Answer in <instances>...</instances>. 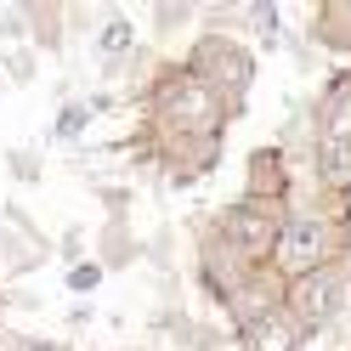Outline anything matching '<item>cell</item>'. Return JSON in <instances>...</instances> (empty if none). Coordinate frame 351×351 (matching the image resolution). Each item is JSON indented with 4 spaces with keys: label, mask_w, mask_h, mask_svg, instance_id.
<instances>
[{
    "label": "cell",
    "mask_w": 351,
    "mask_h": 351,
    "mask_svg": "<svg viewBox=\"0 0 351 351\" xmlns=\"http://www.w3.org/2000/svg\"><path fill=\"white\" fill-rule=\"evenodd\" d=\"M0 300L23 306V312H40V306H46V295H34V289H23V283H12V295H0Z\"/></svg>",
    "instance_id": "cell-25"
},
{
    "label": "cell",
    "mask_w": 351,
    "mask_h": 351,
    "mask_svg": "<svg viewBox=\"0 0 351 351\" xmlns=\"http://www.w3.org/2000/svg\"><path fill=\"white\" fill-rule=\"evenodd\" d=\"M91 102H85V97H62L57 102V114H51V142L57 147H80L85 142V130H91Z\"/></svg>",
    "instance_id": "cell-15"
},
{
    "label": "cell",
    "mask_w": 351,
    "mask_h": 351,
    "mask_svg": "<svg viewBox=\"0 0 351 351\" xmlns=\"http://www.w3.org/2000/svg\"><path fill=\"white\" fill-rule=\"evenodd\" d=\"M136 108H142V125L130 147H136L142 170H159L170 187L187 193L221 165L232 114L182 57H159V69L136 91Z\"/></svg>",
    "instance_id": "cell-1"
},
{
    "label": "cell",
    "mask_w": 351,
    "mask_h": 351,
    "mask_svg": "<svg viewBox=\"0 0 351 351\" xmlns=\"http://www.w3.org/2000/svg\"><path fill=\"white\" fill-rule=\"evenodd\" d=\"M346 255V221H340V199L323 193L312 182L306 199H289V221H283V238H278V255H272V272L283 283H295L306 272L328 267V261Z\"/></svg>",
    "instance_id": "cell-2"
},
{
    "label": "cell",
    "mask_w": 351,
    "mask_h": 351,
    "mask_svg": "<svg viewBox=\"0 0 351 351\" xmlns=\"http://www.w3.org/2000/svg\"><path fill=\"white\" fill-rule=\"evenodd\" d=\"M244 40L255 51H283L289 34H283V12L272 6V0H250L244 6Z\"/></svg>",
    "instance_id": "cell-14"
},
{
    "label": "cell",
    "mask_w": 351,
    "mask_h": 351,
    "mask_svg": "<svg viewBox=\"0 0 351 351\" xmlns=\"http://www.w3.org/2000/svg\"><path fill=\"white\" fill-rule=\"evenodd\" d=\"M97 317H102V312H97L91 300H74V306H69V328H74V335H85V328H91Z\"/></svg>",
    "instance_id": "cell-24"
},
{
    "label": "cell",
    "mask_w": 351,
    "mask_h": 351,
    "mask_svg": "<svg viewBox=\"0 0 351 351\" xmlns=\"http://www.w3.org/2000/svg\"><path fill=\"white\" fill-rule=\"evenodd\" d=\"M34 74H40V51L34 46H0V80L6 85H34Z\"/></svg>",
    "instance_id": "cell-18"
},
{
    "label": "cell",
    "mask_w": 351,
    "mask_h": 351,
    "mask_svg": "<svg viewBox=\"0 0 351 351\" xmlns=\"http://www.w3.org/2000/svg\"><path fill=\"white\" fill-rule=\"evenodd\" d=\"M340 261H346V278H351V227H346V255Z\"/></svg>",
    "instance_id": "cell-29"
},
{
    "label": "cell",
    "mask_w": 351,
    "mask_h": 351,
    "mask_svg": "<svg viewBox=\"0 0 351 351\" xmlns=\"http://www.w3.org/2000/svg\"><path fill=\"white\" fill-rule=\"evenodd\" d=\"M136 57H142V40H136V23H130V12H102V23L91 34V62H97V74L102 80H125L130 69H136Z\"/></svg>",
    "instance_id": "cell-9"
},
{
    "label": "cell",
    "mask_w": 351,
    "mask_h": 351,
    "mask_svg": "<svg viewBox=\"0 0 351 351\" xmlns=\"http://www.w3.org/2000/svg\"><path fill=\"white\" fill-rule=\"evenodd\" d=\"M283 221H289V210L255 204V199L238 193V199L221 204L210 221H199V244L210 255H221L227 267H238V272H261V267H272V255H278Z\"/></svg>",
    "instance_id": "cell-3"
},
{
    "label": "cell",
    "mask_w": 351,
    "mask_h": 351,
    "mask_svg": "<svg viewBox=\"0 0 351 351\" xmlns=\"http://www.w3.org/2000/svg\"><path fill=\"white\" fill-rule=\"evenodd\" d=\"M306 346H312V335L289 317V306H278V312L255 317L232 335V351H306Z\"/></svg>",
    "instance_id": "cell-10"
},
{
    "label": "cell",
    "mask_w": 351,
    "mask_h": 351,
    "mask_svg": "<svg viewBox=\"0 0 351 351\" xmlns=\"http://www.w3.org/2000/svg\"><path fill=\"white\" fill-rule=\"evenodd\" d=\"M85 102H91V114H114V108H119V91H91Z\"/></svg>",
    "instance_id": "cell-26"
},
{
    "label": "cell",
    "mask_w": 351,
    "mask_h": 351,
    "mask_svg": "<svg viewBox=\"0 0 351 351\" xmlns=\"http://www.w3.org/2000/svg\"><path fill=\"white\" fill-rule=\"evenodd\" d=\"M244 199L289 210V199H295V165H289V147L283 142H261V147L244 153Z\"/></svg>",
    "instance_id": "cell-8"
},
{
    "label": "cell",
    "mask_w": 351,
    "mask_h": 351,
    "mask_svg": "<svg viewBox=\"0 0 351 351\" xmlns=\"http://www.w3.org/2000/svg\"><path fill=\"white\" fill-rule=\"evenodd\" d=\"M85 244H91V238H85V227H69V232L57 238V261H62V272L85 261Z\"/></svg>",
    "instance_id": "cell-22"
},
{
    "label": "cell",
    "mask_w": 351,
    "mask_h": 351,
    "mask_svg": "<svg viewBox=\"0 0 351 351\" xmlns=\"http://www.w3.org/2000/svg\"><path fill=\"white\" fill-rule=\"evenodd\" d=\"M0 91H6V80H0Z\"/></svg>",
    "instance_id": "cell-30"
},
{
    "label": "cell",
    "mask_w": 351,
    "mask_h": 351,
    "mask_svg": "<svg viewBox=\"0 0 351 351\" xmlns=\"http://www.w3.org/2000/svg\"><path fill=\"white\" fill-rule=\"evenodd\" d=\"M182 62L193 74H199L215 97L227 102V114H232V125L238 119H250V91H255V69H261V57H255V46L244 34H215V29H199L187 40V51H182Z\"/></svg>",
    "instance_id": "cell-5"
},
{
    "label": "cell",
    "mask_w": 351,
    "mask_h": 351,
    "mask_svg": "<svg viewBox=\"0 0 351 351\" xmlns=\"http://www.w3.org/2000/svg\"><path fill=\"white\" fill-rule=\"evenodd\" d=\"M0 40H6V46H29V6L23 0L0 12Z\"/></svg>",
    "instance_id": "cell-21"
},
{
    "label": "cell",
    "mask_w": 351,
    "mask_h": 351,
    "mask_svg": "<svg viewBox=\"0 0 351 351\" xmlns=\"http://www.w3.org/2000/svg\"><path fill=\"white\" fill-rule=\"evenodd\" d=\"M306 40L335 57H351V0H323V6L312 12V29H306Z\"/></svg>",
    "instance_id": "cell-13"
},
{
    "label": "cell",
    "mask_w": 351,
    "mask_h": 351,
    "mask_svg": "<svg viewBox=\"0 0 351 351\" xmlns=\"http://www.w3.org/2000/svg\"><path fill=\"white\" fill-rule=\"evenodd\" d=\"M29 6V46L40 57H62L69 46V6H57V0H23Z\"/></svg>",
    "instance_id": "cell-12"
},
{
    "label": "cell",
    "mask_w": 351,
    "mask_h": 351,
    "mask_svg": "<svg viewBox=\"0 0 351 351\" xmlns=\"http://www.w3.org/2000/svg\"><path fill=\"white\" fill-rule=\"evenodd\" d=\"M6 351H74L69 340H51V335H12Z\"/></svg>",
    "instance_id": "cell-23"
},
{
    "label": "cell",
    "mask_w": 351,
    "mask_h": 351,
    "mask_svg": "<svg viewBox=\"0 0 351 351\" xmlns=\"http://www.w3.org/2000/svg\"><path fill=\"white\" fill-rule=\"evenodd\" d=\"M312 182L335 199L351 187V69L346 62L312 97Z\"/></svg>",
    "instance_id": "cell-4"
},
{
    "label": "cell",
    "mask_w": 351,
    "mask_h": 351,
    "mask_svg": "<svg viewBox=\"0 0 351 351\" xmlns=\"http://www.w3.org/2000/svg\"><path fill=\"white\" fill-rule=\"evenodd\" d=\"M6 176L17 187H40L46 182V153L40 147H6Z\"/></svg>",
    "instance_id": "cell-19"
},
{
    "label": "cell",
    "mask_w": 351,
    "mask_h": 351,
    "mask_svg": "<svg viewBox=\"0 0 351 351\" xmlns=\"http://www.w3.org/2000/svg\"><path fill=\"white\" fill-rule=\"evenodd\" d=\"M142 255H147V244L136 238L130 215H108V221L97 227V261H102L108 272H130Z\"/></svg>",
    "instance_id": "cell-11"
},
{
    "label": "cell",
    "mask_w": 351,
    "mask_h": 351,
    "mask_svg": "<svg viewBox=\"0 0 351 351\" xmlns=\"http://www.w3.org/2000/svg\"><path fill=\"white\" fill-rule=\"evenodd\" d=\"M193 23H204V12L199 6H187V0H153V34H159V46L170 34H182Z\"/></svg>",
    "instance_id": "cell-17"
},
{
    "label": "cell",
    "mask_w": 351,
    "mask_h": 351,
    "mask_svg": "<svg viewBox=\"0 0 351 351\" xmlns=\"http://www.w3.org/2000/svg\"><path fill=\"white\" fill-rule=\"evenodd\" d=\"M0 261H6V272L23 283L29 272H40L46 261H57V238H46L34 227V215L17 204V199H6L0 204Z\"/></svg>",
    "instance_id": "cell-7"
},
{
    "label": "cell",
    "mask_w": 351,
    "mask_h": 351,
    "mask_svg": "<svg viewBox=\"0 0 351 351\" xmlns=\"http://www.w3.org/2000/svg\"><path fill=\"white\" fill-rule=\"evenodd\" d=\"M0 351H6V300H0Z\"/></svg>",
    "instance_id": "cell-27"
},
{
    "label": "cell",
    "mask_w": 351,
    "mask_h": 351,
    "mask_svg": "<svg viewBox=\"0 0 351 351\" xmlns=\"http://www.w3.org/2000/svg\"><path fill=\"white\" fill-rule=\"evenodd\" d=\"M232 346V328L227 323H210V317H187V328L176 335L170 351H227Z\"/></svg>",
    "instance_id": "cell-16"
},
{
    "label": "cell",
    "mask_w": 351,
    "mask_h": 351,
    "mask_svg": "<svg viewBox=\"0 0 351 351\" xmlns=\"http://www.w3.org/2000/svg\"><path fill=\"white\" fill-rule=\"evenodd\" d=\"M283 306H289V317H295L312 340L323 335V328H335V323L351 312V278H346V261H328V267L295 278L289 295H283Z\"/></svg>",
    "instance_id": "cell-6"
},
{
    "label": "cell",
    "mask_w": 351,
    "mask_h": 351,
    "mask_svg": "<svg viewBox=\"0 0 351 351\" xmlns=\"http://www.w3.org/2000/svg\"><path fill=\"white\" fill-rule=\"evenodd\" d=\"M114 351H170V346H114Z\"/></svg>",
    "instance_id": "cell-28"
},
{
    "label": "cell",
    "mask_w": 351,
    "mask_h": 351,
    "mask_svg": "<svg viewBox=\"0 0 351 351\" xmlns=\"http://www.w3.org/2000/svg\"><path fill=\"white\" fill-rule=\"evenodd\" d=\"M102 278H108V267H102L97 255H85L80 267H69V272H62V289H69L74 300H85V295H97V289H102Z\"/></svg>",
    "instance_id": "cell-20"
}]
</instances>
